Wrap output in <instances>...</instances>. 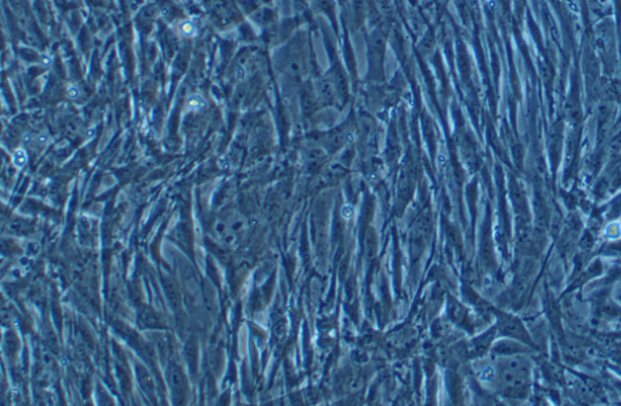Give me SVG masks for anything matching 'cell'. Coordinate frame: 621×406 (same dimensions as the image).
Masks as SVG:
<instances>
[{
	"mask_svg": "<svg viewBox=\"0 0 621 406\" xmlns=\"http://www.w3.org/2000/svg\"><path fill=\"white\" fill-rule=\"evenodd\" d=\"M206 107V101L200 94H192L186 100V108L190 112H200Z\"/></svg>",
	"mask_w": 621,
	"mask_h": 406,
	"instance_id": "cell-2",
	"label": "cell"
},
{
	"mask_svg": "<svg viewBox=\"0 0 621 406\" xmlns=\"http://www.w3.org/2000/svg\"><path fill=\"white\" fill-rule=\"evenodd\" d=\"M141 320H142L146 325H149V326H157V324L159 321L158 318L155 317V315H153L152 312H149V311L142 312V314H141Z\"/></svg>",
	"mask_w": 621,
	"mask_h": 406,
	"instance_id": "cell-5",
	"label": "cell"
},
{
	"mask_svg": "<svg viewBox=\"0 0 621 406\" xmlns=\"http://www.w3.org/2000/svg\"><path fill=\"white\" fill-rule=\"evenodd\" d=\"M51 63H52V57L49 55H43L40 57V65L43 66V67H50Z\"/></svg>",
	"mask_w": 621,
	"mask_h": 406,
	"instance_id": "cell-7",
	"label": "cell"
},
{
	"mask_svg": "<svg viewBox=\"0 0 621 406\" xmlns=\"http://www.w3.org/2000/svg\"><path fill=\"white\" fill-rule=\"evenodd\" d=\"M66 95H67V97L70 98V100H77L80 96V88L77 84H70V85L67 86V90H66Z\"/></svg>",
	"mask_w": 621,
	"mask_h": 406,
	"instance_id": "cell-6",
	"label": "cell"
},
{
	"mask_svg": "<svg viewBox=\"0 0 621 406\" xmlns=\"http://www.w3.org/2000/svg\"><path fill=\"white\" fill-rule=\"evenodd\" d=\"M179 31L181 32V34L185 35V37H192V35H194V33H196V27H194L192 22H182L179 27Z\"/></svg>",
	"mask_w": 621,
	"mask_h": 406,
	"instance_id": "cell-4",
	"label": "cell"
},
{
	"mask_svg": "<svg viewBox=\"0 0 621 406\" xmlns=\"http://www.w3.org/2000/svg\"><path fill=\"white\" fill-rule=\"evenodd\" d=\"M27 159L28 158H27L26 150L22 148L17 149L13 155V162L17 169H22V167L25 166V165L27 164Z\"/></svg>",
	"mask_w": 621,
	"mask_h": 406,
	"instance_id": "cell-3",
	"label": "cell"
},
{
	"mask_svg": "<svg viewBox=\"0 0 621 406\" xmlns=\"http://www.w3.org/2000/svg\"><path fill=\"white\" fill-rule=\"evenodd\" d=\"M169 380L174 392H175V395L184 396L186 390V381L181 369H179L178 366H172L169 371Z\"/></svg>",
	"mask_w": 621,
	"mask_h": 406,
	"instance_id": "cell-1",
	"label": "cell"
}]
</instances>
